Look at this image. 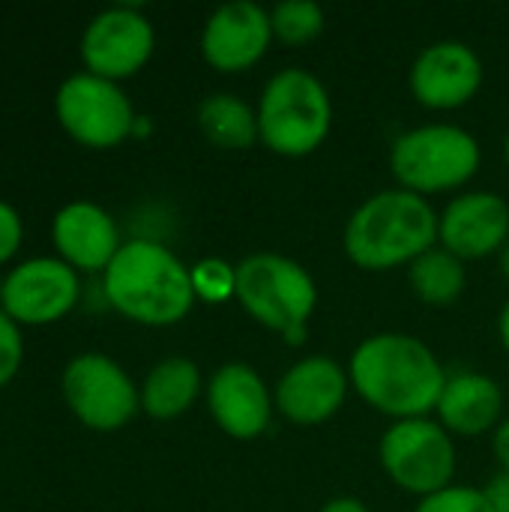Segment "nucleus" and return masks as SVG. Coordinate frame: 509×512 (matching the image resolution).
<instances>
[{"mask_svg":"<svg viewBox=\"0 0 509 512\" xmlns=\"http://www.w3.org/2000/svg\"><path fill=\"white\" fill-rule=\"evenodd\" d=\"M390 168L402 189L435 195L465 186L480 168L477 138L450 123L417 126L399 135L390 147Z\"/></svg>","mask_w":509,"mask_h":512,"instance_id":"6","label":"nucleus"},{"mask_svg":"<svg viewBox=\"0 0 509 512\" xmlns=\"http://www.w3.org/2000/svg\"><path fill=\"white\" fill-rule=\"evenodd\" d=\"M498 336H501V345L507 348V354H509V300L504 303L501 318H498Z\"/></svg>","mask_w":509,"mask_h":512,"instance_id":"30","label":"nucleus"},{"mask_svg":"<svg viewBox=\"0 0 509 512\" xmlns=\"http://www.w3.org/2000/svg\"><path fill=\"white\" fill-rule=\"evenodd\" d=\"M54 114L69 138L93 150L123 144L138 120L123 87L93 72H75L57 87Z\"/></svg>","mask_w":509,"mask_h":512,"instance_id":"7","label":"nucleus"},{"mask_svg":"<svg viewBox=\"0 0 509 512\" xmlns=\"http://www.w3.org/2000/svg\"><path fill=\"white\" fill-rule=\"evenodd\" d=\"M258 138L279 156L315 153L333 126V102L321 78L303 66L279 69L258 99Z\"/></svg>","mask_w":509,"mask_h":512,"instance_id":"4","label":"nucleus"},{"mask_svg":"<svg viewBox=\"0 0 509 512\" xmlns=\"http://www.w3.org/2000/svg\"><path fill=\"white\" fill-rule=\"evenodd\" d=\"M0 297H3V279H0Z\"/></svg>","mask_w":509,"mask_h":512,"instance_id":"33","label":"nucleus"},{"mask_svg":"<svg viewBox=\"0 0 509 512\" xmlns=\"http://www.w3.org/2000/svg\"><path fill=\"white\" fill-rule=\"evenodd\" d=\"M156 48V33L150 18L135 6H108L90 18L81 36V60L87 72L123 81L135 75Z\"/></svg>","mask_w":509,"mask_h":512,"instance_id":"10","label":"nucleus"},{"mask_svg":"<svg viewBox=\"0 0 509 512\" xmlns=\"http://www.w3.org/2000/svg\"><path fill=\"white\" fill-rule=\"evenodd\" d=\"M192 285H195V297L207 303L228 300L237 291V267L219 258H204L192 267Z\"/></svg>","mask_w":509,"mask_h":512,"instance_id":"23","label":"nucleus"},{"mask_svg":"<svg viewBox=\"0 0 509 512\" xmlns=\"http://www.w3.org/2000/svg\"><path fill=\"white\" fill-rule=\"evenodd\" d=\"M198 129L222 150H246L258 138V114L234 93H210L198 105Z\"/></svg>","mask_w":509,"mask_h":512,"instance_id":"20","label":"nucleus"},{"mask_svg":"<svg viewBox=\"0 0 509 512\" xmlns=\"http://www.w3.org/2000/svg\"><path fill=\"white\" fill-rule=\"evenodd\" d=\"M417 512H495L483 489L447 486L417 504Z\"/></svg>","mask_w":509,"mask_h":512,"instance_id":"24","label":"nucleus"},{"mask_svg":"<svg viewBox=\"0 0 509 512\" xmlns=\"http://www.w3.org/2000/svg\"><path fill=\"white\" fill-rule=\"evenodd\" d=\"M108 303L129 321L168 327L183 321L195 303L192 270L156 240H126L102 273Z\"/></svg>","mask_w":509,"mask_h":512,"instance_id":"2","label":"nucleus"},{"mask_svg":"<svg viewBox=\"0 0 509 512\" xmlns=\"http://www.w3.org/2000/svg\"><path fill=\"white\" fill-rule=\"evenodd\" d=\"M24 360V339H21V324H15L3 309H0V387H6Z\"/></svg>","mask_w":509,"mask_h":512,"instance_id":"25","label":"nucleus"},{"mask_svg":"<svg viewBox=\"0 0 509 512\" xmlns=\"http://www.w3.org/2000/svg\"><path fill=\"white\" fill-rule=\"evenodd\" d=\"M234 297L258 324L279 333L288 345H300L318 306V285L294 258L255 252L237 264Z\"/></svg>","mask_w":509,"mask_h":512,"instance_id":"5","label":"nucleus"},{"mask_svg":"<svg viewBox=\"0 0 509 512\" xmlns=\"http://www.w3.org/2000/svg\"><path fill=\"white\" fill-rule=\"evenodd\" d=\"M273 36L285 45H306L324 30V9L312 0H285L270 9Z\"/></svg>","mask_w":509,"mask_h":512,"instance_id":"22","label":"nucleus"},{"mask_svg":"<svg viewBox=\"0 0 509 512\" xmlns=\"http://www.w3.org/2000/svg\"><path fill=\"white\" fill-rule=\"evenodd\" d=\"M483 492H486V498H489L492 510L509 512V474L507 471L495 474V477H492V483H489Z\"/></svg>","mask_w":509,"mask_h":512,"instance_id":"27","label":"nucleus"},{"mask_svg":"<svg viewBox=\"0 0 509 512\" xmlns=\"http://www.w3.org/2000/svg\"><path fill=\"white\" fill-rule=\"evenodd\" d=\"M435 411H438V423L450 435L477 438L498 426L501 411H504V393L489 375L456 372V375H447V384Z\"/></svg>","mask_w":509,"mask_h":512,"instance_id":"18","label":"nucleus"},{"mask_svg":"<svg viewBox=\"0 0 509 512\" xmlns=\"http://www.w3.org/2000/svg\"><path fill=\"white\" fill-rule=\"evenodd\" d=\"M81 285L63 258H27L3 276L0 309L15 324H51L72 312Z\"/></svg>","mask_w":509,"mask_h":512,"instance_id":"11","label":"nucleus"},{"mask_svg":"<svg viewBox=\"0 0 509 512\" xmlns=\"http://www.w3.org/2000/svg\"><path fill=\"white\" fill-rule=\"evenodd\" d=\"M21 237H24V225L18 210L0 198V264L15 258V252L21 249Z\"/></svg>","mask_w":509,"mask_h":512,"instance_id":"26","label":"nucleus"},{"mask_svg":"<svg viewBox=\"0 0 509 512\" xmlns=\"http://www.w3.org/2000/svg\"><path fill=\"white\" fill-rule=\"evenodd\" d=\"M273 42L270 12L252 0H234L213 9L201 33V54L219 72L252 69Z\"/></svg>","mask_w":509,"mask_h":512,"instance_id":"13","label":"nucleus"},{"mask_svg":"<svg viewBox=\"0 0 509 512\" xmlns=\"http://www.w3.org/2000/svg\"><path fill=\"white\" fill-rule=\"evenodd\" d=\"M438 213L408 189H384L366 198L345 225V255L363 270L414 264L438 240Z\"/></svg>","mask_w":509,"mask_h":512,"instance_id":"3","label":"nucleus"},{"mask_svg":"<svg viewBox=\"0 0 509 512\" xmlns=\"http://www.w3.org/2000/svg\"><path fill=\"white\" fill-rule=\"evenodd\" d=\"M438 240L462 261L501 252L509 240V204L495 192H465L438 219Z\"/></svg>","mask_w":509,"mask_h":512,"instance_id":"15","label":"nucleus"},{"mask_svg":"<svg viewBox=\"0 0 509 512\" xmlns=\"http://www.w3.org/2000/svg\"><path fill=\"white\" fill-rule=\"evenodd\" d=\"M483 87V60L459 39H441L423 48L411 66V93L420 105L453 111L468 105Z\"/></svg>","mask_w":509,"mask_h":512,"instance_id":"12","label":"nucleus"},{"mask_svg":"<svg viewBox=\"0 0 509 512\" xmlns=\"http://www.w3.org/2000/svg\"><path fill=\"white\" fill-rule=\"evenodd\" d=\"M201 393V372L189 357L159 360L141 384V408L153 420H174L186 414Z\"/></svg>","mask_w":509,"mask_h":512,"instance_id":"19","label":"nucleus"},{"mask_svg":"<svg viewBox=\"0 0 509 512\" xmlns=\"http://www.w3.org/2000/svg\"><path fill=\"white\" fill-rule=\"evenodd\" d=\"M504 156H507V165H509V132H507V141H504Z\"/></svg>","mask_w":509,"mask_h":512,"instance_id":"32","label":"nucleus"},{"mask_svg":"<svg viewBox=\"0 0 509 512\" xmlns=\"http://www.w3.org/2000/svg\"><path fill=\"white\" fill-rule=\"evenodd\" d=\"M495 459L501 462V471L509 474V420L495 429Z\"/></svg>","mask_w":509,"mask_h":512,"instance_id":"28","label":"nucleus"},{"mask_svg":"<svg viewBox=\"0 0 509 512\" xmlns=\"http://www.w3.org/2000/svg\"><path fill=\"white\" fill-rule=\"evenodd\" d=\"M51 240L57 258L75 270L105 273V267L120 252V231L111 213L93 201H69L54 213Z\"/></svg>","mask_w":509,"mask_h":512,"instance_id":"17","label":"nucleus"},{"mask_svg":"<svg viewBox=\"0 0 509 512\" xmlns=\"http://www.w3.org/2000/svg\"><path fill=\"white\" fill-rule=\"evenodd\" d=\"M381 465L399 489L429 498L453 486L456 477L453 435L429 417L399 420L381 438Z\"/></svg>","mask_w":509,"mask_h":512,"instance_id":"8","label":"nucleus"},{"mask_svg":"<svg viewBox=\"0 0 509 512\" xmlns=\"http://www.w3.org/2000/svg\"><path fill=\"white\" fill-rule=\"evenodd\" d=\"M69 411L96 432L123 429L141 408V390L108 354L87 351L66 363L60 381Z\"/></svg>","mask_w":509,"mask_h":512,"instance_id":"9","label":"nucleus"},{"mask_svg":"<svg viewBox=\"0 0 509 512\" xmlns=\"http://www.w3.org/2000/svg\"><path fill=\"white\" fill-rule=\"evenodd\" d=\"M318 512H369L357 498H333V501H327L324 507Z\"/></svg>","mask_w":509,"mask_h":512,"instance_id":"29","label":"nucleus"},{"mask_svg":"<svg viewBox=\"0 0 509 512\" xmlns=\"http://www.w3.org/2000/svg\"><path fill=\"white\" fill-rule=\"evenodd\" d=\"M501 273H504V279L509 282V240L507 246L501 249Z\"/></svg>","mask_w":509,"mask_h":512,"instance_id":"31","label":"nucleus"},{"mask_svg":"<svg viewBox=\"0 0 509 512\" xmlns=\"http://www.w3.org/2000/svg\"><path fill=\"white\" fill-rule=\"evenodd\" d=\"M408 282L423 303L450 306L465 291V261L444 246H432L408 267Z\"/></svg>","mask_w":509,"mask_h":512,"instance_id":"21","label":"nucleus"},{"mask_svg":"<svg viewBox=\"0 0 509 512\" xmlns=\"http://www.w3.org/2000/svg\"><path fill=\"white\" fill-rule=\"evenodd\" d=\"M207 408L219 429L237 441H252L267 432L273 399L261 375L246 363H225L207 384Z\"/></svg>","mask_w":509,"mask_h":512,"instance_id":"16","label":"nucleus"},{"mask_svg":"<svg viewBox=\"0 0 509 512\" xmlns=\"http://www.w3.org/2000/svg\"><path fill=\"white\" fill-rule=\"evenodd\" d=\"M348 378L363 402L396 423L435 411L447 384L432 348L408 333H375L360 342L351 354Z\"/></svg>","mask_w":509,"mask_h":512,"instance_id":"1","label":"nucleus"},{"mask_svg":"<svg viewBox=\"0 0 509 512\" xmlns=\"http://www.w3.org/2000/svg\"><path fill=\"white\" fill-rule=\"evenodd\" d=\"M351 378L333 357H306L294 363L276 384L273 405L297 426H318L339 414L345 405Z\"/></svg>","mask_w":509,"mask_h":512,"instance_id":"14","label":"nucleus"}]
</instances>
